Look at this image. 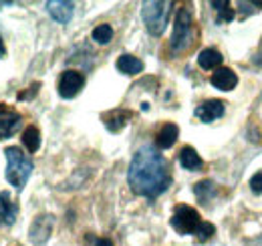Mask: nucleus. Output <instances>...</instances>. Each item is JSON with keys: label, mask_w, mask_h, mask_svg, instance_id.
<instances>
[{"label": "nucleus", "mask_w": 262, "mask_h": 246, "mask_svg": "<svg viewBox=\"0 0 262 246\" xmlns=\"http://www.w3.org/2000/svg\"><path fill=\"white\" fill-rule=\"evenodd\" d=\"M127 182L133 194L143 198H158L171 184L169 163L158 148L143 146L131 159Z\"/></svg>", "instance_id": "obj_1"}, {"label": "nucleus", "mask_w": 262, "mask_h": 246, "mask_svg": "<svg viewBox=\"0 0 262 246\" xmlns=\"http://www.w3.org/2000/svg\"><path fill=\"white\" fill-rule=\"evenodd\" d=\"M4 155H6V182L14 186L16 190H23L33 174V159L23 154L20 148L14 146L6 148Z\"/></svg>", "instance_id": "obj_2"}, {"label": "nucleus", "mask_w": 262, "mask_h": 246, "mask_svg": "<svg viewBox=\"0 0 262 246\" xmlns=\"http://www.w3.org/2000/svg\"><path fill=\"white\" fill-rule=\"evenodd\" d=\"M171 2H143L141 4V18L145 23V29L149 31V34L160 36L164 34L165 27L169 23V14H171Z\"/></svg>", "instance_id": "obj_3"}, {"label": "nucleus", "mask_w": 262, "mask_h": 246, "mask_svg": "<svg viewBox=\"0 0 262 246\" xmlns=\"http://www.w3.org/2000/svg\"><path fill=\"white\" fill-rule=\"evenodd\" d=\"M192 45V12L190 8H180L176 14V23H173V32H171V40H169V49L173 53H184L188 47Z\"/></svg>", "instance_id": "obj_4"}, {"label": "nucleus", "mask_w": 262, "mask_h": 246, "mask_svg": "<svg viewBox=\"0 0 262 246\" xmlns=\"http://www.w3.org/2000/svg\"><path fill=\"white\" fill-rule=\"evenodd\" d=\"M169 224H171V228L178 234H196L198 228L202 226V218H200L196 208L186 206V204H180L173 210Z\"/></svg>", "instance_id": "obj_5"}, {"label": "nucleus", "mask_w": 262, "mask_h": 246, "mask_svg": "<svg viewBox=\"0 0 262 246\" xmlns=\"http://www.w3.org/2000/svg\"><path fill=\"white\" fill-rule=\"evenodd\" d=\"M83 85H85L83 73H79V71H65L61 75V79H59V95L63 99H73V97H77L81 93Z\"/></svg>", "instance_id": "obj_6"}, {"label": "nucleus", "mask_w": 262, "mask_h": 246, "mask_svg": "<svg viewBox=\"0 0 262 246\" xmlns=\"http://www.w3.org/2000/svg\"><path fill=\"white\" fill-rule=\"evenodd\" d=\"M53 226H55V218L51 214H40L34 218V222L31 224V240L33 244H45L53 232Z\"/></svg>", "instance_id": "obj_7"}, {"label": "nucleus", "mask_w": 262, "mask_h": 246, "mask_svg": "<svg viewBox=\"0 0 262 246\" xmlns=\"http://www.w3.org/2000/svg\"><path fill=\"white\" fill-rule=\"evenodd\" d=\"M224 111H226L224 101H220V99H208V101H204L202 105L196 107V117L204 123H212L216 121V119H220L224 115Z\"/></svg>", "instance_id": "obj_8"}, {"label": "nucleus", "mask_w": 262, "mask_h": 246, "mask_svg": "<svg viewBox=\"0 0 262 246\" xmlns=\"http://www.w3.org/2000/svg\"><path fill=\"white\" fill-rule=\"evenodd\" d=\"M20 123H23L20 113L0 107V139H6V137H10V135H14V133L18 131Z\"/></svg>", "instance_id": "obj_9"}, {"label": "nucleus", "mask_w": 262, "mask_h": 246, "mask_svg": "<svg viewBox=\"0 0 262 246\" xmlns=\"http://www.w3.org/2000/svg\"><path fill=\"white\" fill-rule=\"evenodd\" d=\"M47 10H49V14H51L57 23L67 25V23L73 18L75 4H73V2H67V0H49V2H47Z\"/></svg>", "instance_id": "obj_10"}, {"label": "nucleus", "mask_w": 262, "mask_h": 246, "mask_svg": "<svg viewBox=\"0 0 262 246\" xmlns=\"http://www.w3.org/2000/svg\"><path fill=\"white\" fill-rule=\"evenodd\" d=\"M210 83H212L216 89H220V91H232V89L238 85V75H236L232 69H228V67H220V69H216V73L212 75Z\"/></svg>", "instance_id": "obj_11"}, {"label": "nucleus", "mask_w": 262, "mask_h": 246, "mask_svg": "<svg viewBox=\"0 0 262 246\" xmlns=\"http://www.w3.org/2000/svg\"><path fill=\"white\" fill-rule=\"evenodd\" d=\"M16 212H18V206L12 202L10 194L8 192H0V224H14L16 220Z\"/></svg>", "instance_id": "obj_12"}, {"label": "nucleus", "mask_w": 262, "mask_h": 246, "mask_svg": "<svg viewBox=\"0 0 262 246\" xmlns=\"http://www.w3.org/2000/svg\"><path fill=\"white\" fill-rule=\"evenodd\" d=\"M178 135H180V129L176 123H165L164 127L158 131V137H156V146L160 150H169L176 141H178Z\"/></svg>", "instance_id": "obj_13"}, {"label": "nucleus", "mask_w": 262, "mask_h": 246, "mask_svg": "<svg viewBox=\"0 0 262 246\" xmlns=\"http://www.w3.org/2000/svg\"><path fill=\"white\" fill-rule=\"evenodd\" d=\"M103 119H105V127H107L109 131L117 133V131H121V129L127 125V121L131 119V111H125V109H115V111L107 113Z\"/></svg>", "instance_id": "obj_14"}, {"label": "nucleus", "mask_w": 262, "mask_h": 246, "mask_svg": "<svg viewBox=\"0 0 262 246\" xmlns=\"http://www.w3.org/2000/svg\"><path fill=\"white\" fill-rule=\"evenodd\" d=\"M180 163H182L184 170H190V172H200V170L204 168L202 157H200L196 150L190 148V146L182 148V152H180Z\"/></svg>", "instance_id": "obj_15"}, {"label": "nucleus", "mask_w": 262, "mask_h": 246, "mask_svg": "<svg viewBox=\"0 0 262 246\" xmlns=\"http://www.w3.org/2000/svg\"><path fill=\"white\" fill-rule=\"evenodd\" d=\"M115 65H117V71L123 75H137L143 71V61H139L133 55H121Z\"/></svg>", "instance_id": "obj_16"}, {"label": "nucleus", "mask_w": 262, "mask_h": 246, "mask_svg": "<svg viewBox=\"0 0 262 246\" xmlns=\"http://www.w3.org/2000/svg\"><path fill=\"white\" fill-rule=\"evenodd\" d=\"M198 65L206 71H212V69H218L222 65V55L216 51V49H204L200 55H198Z\"/></svg>", "instance_id": "obj_17"}, {"label": "nucleus", "mask_w": 262, "mask_h": 246, "mask_svg": "<svg viewBox=\"0 0 262 246\" xmlns=\"http://www.w3.org/2000/svg\"><path fill=\"white\" fill-rule=\"evenodd\" d=\"M194 194H196L198 200H200L202 204H206V202H210L212 196L216 194V184H214L212 180H202V182H198V184L194 186Z\"/></svg>", "instance_id": "obj_18"}, {"label": "nucleus", "mask_w": 262, "mask_h": 246, "mask_svg": "<svg viewBox=\"0 0 262 246\" xmlns=\"http://www.w3.org/2000/svg\"><path fill=\"white\" fill-rule=\"evenodd\" d=\"M23 144H25V148L34 154L36 150H38V146H40V133H38V129L34 127V125H29L25 131H23Z\"/></svg>", "instance_id": "obj_19"}, {"label": "nucleus", "mask_w": 262, "mask_h": 246, "mask_svg": "<svg viewBox=\"0 0 262 246\" xmlns=\"http://www.w3.org/2000/svg\"><path fill=\"white\" fill-rule=\"evenodd\" d=\"M111 38H113V29L109 25H99L93 29V40L99 45H107L111 43Z\"/></svg>", "instance_id": "obj_20"}, {"label": "nucleus", "mask_w": 262, "mask_h": 246, "mask_svg": "<svg viewBox=\"0 0 262 246\" xmlns=\"http://www.w3.org/2000/svg\"><path fill=\"white\" fill-rule=\"evenodd\" d=\"M212 6L220 12V18L218 20H222V23H230L232 18H234V10L232 8H228L230 2L228 0H222V2H212Z\"/></svg>", "instance_id": "obj_21"}, {"label": "nucleus", "mask_w": 262, "mask_h": 246, "mask_svg": "<svg viewBox=\"0 0 262 246\" xmlns=\"http://www.w3.org/2000/svg\"><path fill=\"white\" fill-rule=\"evenodd\" d=\"M214 234H216V228H214V224H210V222H202V226L198 228V232H196V236L200 242L210 240Z\"/></svg>", "instance_id": "obj_22"}, {"label": "nucleus", "mask_w": 262, "mask_h": 246, "mask_svg": "<svg viewBox=\"0 0 262 246\" xmlns=\"http://www.w3.org/2000/svg\"><path fill=\"white\" fill-rule=\"evenodd\" d=\"M250 190H252L254 194H262V170L252 176V180H250Z\"/></svg>", "instance_id": "obj_23"}, {"label": "nucleus", "mask_w": 262, "mask_h": 246, "mask_svg": "<svg viewBox=\"0 0 262 246\" xmlns=\"http://www.w3.org/2000/svg\"><path fill=\"white\" fill-rule=\"evenodd\" d=\"M40 89V83H33L31 85V91H27V93H18V101H23V99H31L34 93Z\"/></svg>", "instance_id": "obj_24"}, {"label": "nucleus", "mask_w": 262, "mask_h": 246, "mask_svg": "<svg viewBox=\"0 0 262 246\" xmlns=\"http://www.w3.org/2000/svg\"><path fill=\"white\" fill-rule=\"evenodd\" d=\"M95 246H113V242L109 238H99L97 242H95Z\"/></svg>", "instance_id": "obj_25"}, {"label": "nucleus", "mask_w": 262, "mask_h": 246, "mask_svg": "<svg viewBox=\"0 0 262 246\" xmlns=\"http://www.w3.org/2000/svg\"><path fill=\"white\" fill-rule=\"evenodd\" d=\"M6 55V47H4V40H2V36H0V59Z\"/></svg>", "instance_id": "obj_26"}]
</instances>
